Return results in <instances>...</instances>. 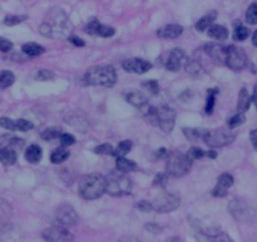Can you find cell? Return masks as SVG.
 I'll return each mask as SVG.
<instances>
[{
	"mask_svg": "<svg viewBox=\"0 0 257 242\" xmlns=\"http://www.w3.org/2000/svg\"><path fill=\"white\" fill-rule=\"evenodd\" d=\"M249 136H251V141H252V145H253L254 150H257V129L256 130H252L251 134H249Z\"/></svg>",
	"mask_w": 257,
	"mask_h": 242,
	"instance_id": "54",
	"label": "cell"
},
{
	"mask_svg": "<svg viewBox=\"0 0 257 242\" xmlns=\"http://www.w3.org/2000/svg\"><path fill=\"white\" fill-rule=\"evenodd\" d=\"M61 134H62V129L60 128H47L46 130L42 131L41 138L45 141H51L53 139L60 138Z\"/></svg>",
	"mask_w": 257,
	"mask_h": 242,
	"instance_id": "34",
	"label": "cell"
},
{
	"mask_svg": "<svg viewBox=\"0 0 257 242\" xmlns=\"http://www.w3.org/2000/svg\"><path fill=\"white\" fill-rule=\"evenodd\" d=\"M68 41H70L71 43H72L75 47H85V41H83L82 38H80V37H76V36H71L68 37Z\"/></svg>",
	"mask_w": 257,
	"mask_h": 242,
	"instance_id": "52",
	"label": "cell"
},
{
	"mask_svg": "<svg viewBox=\"0 0 257 242\" xmlns=\"http://www.w3.org/2000/svg\"><path fill=\"white\" fill-rule=\"evenodd\" d=\"M231 130L232 129H229V130H226V129L207 130L202 140L209 148H223V146H227L233 143L234 138H236V135Z\"/></svg>",
	"mask_w": 257,
	"mask_h": 242,
	"instance_id": "7",
	"label": "cell"
},
{
	"mask_svg": "<svg viewBox=\"0 0 257 242\" xmlns=\"http://www.w3.org/2000/svg\"><path fill=\"white\" fill-rule=\"evenodd\" d=\"M42 156H43L42 148L36 145V144L28 146V149L26 150V159L28 163H31V164H38L39 161H41Z\"/></svg>",
	"mask_w": 257,
	"mask_h": 242,
	"instance_id": "24",
	"label": "cell"
},
{
	"mask_svg": "<svg viewBox=\"0 0 257 242\" xmlns=\"http://www.w3.org/2000/svg\"><path fill=\"white\" fill-rule=\"evenodd\" d=\"M216 19H217V12L210 11L209 13L205 14L204 17H202V18L197 22V24H195V29H197L198 32L207 31V29L209 28L213 23H214V21H216Z\"/></svg>",
	"mask_w": 257,
	"mask_h": 242,
	"instance_id": "22",
	"label": "cell"
},
{
	"mask_svg": "<svg viewBox=\"0 0 257 242\" xmlns=\"http://www.w3.org/2000/svg\"><path fill=\"white\" fill-rule=\"evenodd\" d=\"M244 121H246V116H244L243 112H237L236 115H233V116L229 117L228 121H227V124H228L229 129H234V128H237V126L244 124Z\"/></svg>",
	"mask_w": 257,
	"mask_h": 242,
	"instance_id": "36",
	"label": "cell"
},
{
	"mask_svg": "<svg viewBox=\"0 0 257 242\" xmlns=\"http://www.w3.org/2000/svg\"><path fill=\"white\" fill-rule=\"evenodd\" d=\"M12 217L11 204L4 199H0V224L6 223Z\"/></svg>",
	"mask_w": 257,
	"mask_h": 242,
	"instance_id": "31",
	"label": "cell"
},
{
	"mask_svg": "<svg viewBox=\"0 0 257 242\" xmlns=\"http://www.w3.org/2000/svg\"><path fill=\"white\" fill-rule=\"evenodd\" d=\"M42 237L51 242H67L73 241V234L65 226H53L42 232Z\"/></svg>",
	"mask_w": 257,
	"mask_h": 242,
	"instance_id": "13",
	"label": "cell"
},
{
	"mask_svg": "<svg viewBox=\"0 0 257 242\" xmlns=\"http://www.w3.org/2000/svg\"><path fill=\"white\" fill-rule=\"evenodd\" d=\"M205 129H198V128H183V134L185 138L189 141H197L199 139H203L205 134Z\"/></svg>",
	"mask_w": 257,
	"mask_h": 242,
	"instance_id": "28",
	"label": "cell"
},
{
	"mask_svg": "<svg viewBox=\"0 0 257 242\" xmlns=\"http://www.w3.org/2000/svg\"><path fill=\"white\" fill-rule=\"evenodd\" d=\"M12 50H13V43H12L11 41H8V39L0 37V52L8 53L11 52Z\"/></svg>",
	"mask_w": 257,
	"mask_h": 242,
	"instance_id": "49",
	"label": "cell"
},
{
	"mask_svg": "<svg viewBox=\"0 0 257 242\" xmlns=\"http://www.w3.org/2000/svg\"><path fill=\"white\" fill-rule=\"evenodd\" d=\"M131 148H133V141L131 140H122L120 141L119 145L115 148V156H125L126 154L130 153Z\"/></svg>",
	"mask_w": 257,
	"mask_h": 242,
	"instance_id": "33",
	"label": "cell"
},
{
	"mask_svg": "<svg viewBox=\"0 0 257 242\" xmlns=\"http://www.w3.org/2000/svg\"><path fill=\"white\" fill-rule=\"evenodd\" d=\"M116 169L121 173H130L135 172L138 169V165H136L135 161L130 160V159H126L125 156H117L116 159Z\"/></svg>",
	"mask_w": 257,
	"mask_h": 242,
	"instance_id": "21",
	"label": "cell"
},
{
	"mask_svg": "<svg viewBox=\"0 0 257 242\" xmlns=\"http://www.w3.org/2000/svg\"><path fill=\"white\" fill-rule=\"evenodd\" d=\"M158 109V116H159V128L164 131V133H170L175 125V116L177 112L171 107L165 106H159Z\"/></svg>",
	"mask_w": 257,
	"mask_h": 242,
	"instance_id": "12",
	"label": "cell"
},
{
	"mask_svg": "<svg viewBox=\"0 0 257 242\" xmlns=\"http://www.w3.org/2000/svg\"><path fill=\"white\" fill-rule=\"evenodd\" d=\"M251 100H252V102H253L254 106H256V109H257V84L253 86V94H252Z\"/></svg>",
	"mask_w": 257,
	"mask_h": 242,
	"instance_id": "55",
	"label": "cell"
},
{
	"mask_svg": "<svg viewBox=\"0 0 257 242\" xmlns=\"http://www.w3.org/2000/svg\"><path fill=\"white\" fill-rule=\"evenodd\" d=\"M0 126L4 129H7V130H11V131L17 130L16 121L12 119H9V117H2V119H0Z\"/></svg>",
	"mask_w": 257,
	"mask_h": 242,
	"instance_id": "48",
	"label": "cell"
},
{
	"mask_svg": "<svg viewBox=\"0 0 257 242\" xmlns=\"http://www.w3.org/2000/svg\"><path fill=\"white\" fill-rule=\"evenodd\" d=\"M131 184L130 178L125 175V173L112 172L106 177V192L112 197H122L131 193Z\"/></svg>",
	"mask_w": 257,
	"mask_h": 242,
	"instance_id": "5",
	"label": "cell"
},
{
	"mask_svg": "<svg viewBox=\"0 0 257 242\" xmlns=\"http://www.w3.org/2000/svg\"><path fill=\"white\" fill-rule=\"evenodd\" d=\"M125 101L129 102L130 105H133L136 109L141 110L143 112H145L149 109V102L146 99L145 95L140 91H129L125 95Z\"/></svg>",
	"mask_w": 257,
	"mask_h": 242,
	"instance_id": "16",
	"label": "cell"
},
{
	"mask_svg": "<svg viewBox=\"0 0 257 242\" xmlns=\"http://www.w3.org/2000/svg\"><path fill=\"white\" fill-rule=\"evenodd\" d=\"M106 192V178L99 173L86 174L78 180V193L86 200H94Z\"/></svg>",
	"mask_w": 257,
	"mask_h": 242,
	"instance_id": "2",
	"label": "cell"
},
{
	"mask_svg": "<svg viewBox=\"0 0 257 242\" xmlns=\"http://www.w3.org/2000/svg\"><path fill=\"white\" fill-rule=\"evenodd\" d=\"M252 45L257 47V31H254V33L252 34Z\"/></svg>",
	"mask_w": 257,
	"mask_h": 242,
	"instance_id": "57",
	"label": "cell"
},
{
	"mask_svg": "<svg viewBox=\"0 0 257 242\" xmlns=\"http://www.w3.org/2000/svg\"><path fill=\"white\" fill-rule=\"evenodd\" d=\"M122 67L127 72L143 75V73H146L148 71H150L153 68V65L149 61L143 60V58H129V60L124 61Z\"/></svg>",
	"mask_w": 257,
	"mask_h": 242,
	"instance_id": "14",
	"label": "cell"
},
{
	"mask_svg": "<svg viewBox=\"0 0 257 242\" xmlns=\"http://www.w3.org/2000/svg\"><path fill=\"white\" fill-rule=\"evenodd\" d=\"M55 72L51 70H39L36 75L37 81H51L55 78Z\"/></svg>",
	"mask_w": 257,
	"mask_h": 242,
	"instance_id": "44",
	"label": "cell"
},
{
	"mask_svg": "<svg viewBox=\"0 0 257 242\" xmlns=\"http://www.w3.org/2000/svg\"><path fill=\"white\" fill-rule=\"evenodd\" d=\"M71 31V23L67 14L61 8H52L45 17V21L39 27L42 36L53 39H61L68 37Z\"/></svg>",
	"mask_w": 257,
	"mask_h": 242,
	"instance_id": "1",
	"label": "cell"
},
{
	"mask_svg": "<svg viewBox=\"0 0 257 242\" xmlns=\"http://www.w3.org/2000/svg\"><path fill=\"white\" fill-rule=\"evenodd\" d=\"M95 153L100 154V155H115V148L111 144H101V145L95 148Z\"/></svg>",
	"mask_w": 257,
	"mask_h": 242,
	"instance_id": "38",
	"label": "cell"
},
{
	"mask_svg": "<svg viewBox=\"0 0 257 242\" xmlns=\"http://www.w3.org/2000/svg\"><path fill=\"white\" fill-rule=\"evenodd\" d=\"M60 141H61V145L62 146H70V145H73V144L76 143V138L72 135V134L62 133L60 136Z\"/></svg>",
	"mask_w": 257,
	"mask_h": 242,
	"instance_id": "46",
	"label": "cell"
},
{
	"mask_svg": "<svg viewBox=\"0 0 257 242\" xmlns=\"http://www.w3.org/2000/svg\"><path fill=\"white\" fill-rule=\"evenodd\" d=\"M188 155H189V158L193 159V160H198V159H202L203 156L205 155V153L203 149L198 148V146H193V148H190L189 151H188Z\"/></svg>",
	"mask_w": 257,
	"mask_h": 242,
	"instance_id": "47",
	"label": "cell"
},
{
	"mask_svg": "<svg viewBox=\"0 0 257 242\" xmlns=\"http://www.w3.org/2000/svg\"><path fill=\"white\" fill-rule=\"evenodd\" d=\"M16 128H17V130L26 133V131L32 130V129L34 128V125H33V123H31V121H29V120L18 119V120H16Z\"/></svg>",
	"mask_w": 257,
	"mask_h": 242,
	"instance_id": "39",
	"label": "cell"
},
{
	"mask_svg": "<svg viewBox=\"0 0 257 242\" xmlns=\"http://www.w3.org/2000/svg\"><path fill=\"white\" fill-rule=\"evenodd\" d=\"M115 34V28L114 27L104 26V24H100L99 31H97V36L102 37V38H110Z\"/></svg>",
	"mask_w": 257,
	"mask_h": 242,
	"instance_id": "42",
	"label": "cell"
},
{
	"mask_svg": "<svg viewBox=\"0 0 257 242\" xmlns=\"http://www.w3.org/2000/svg\"><path fill=\"white\" fill-rule=\"evenodd\" d=\"M188 96H192V95H190V92H189V91H185L184 94H182V95H180L179 97H180V99H184V101H185V100H188V99H187Z\"/></svg>",
	"mask_w": 257,
	"mask_h": 242,
	"instance_id": "58",
	"label": "cell"
},
{
	"mask_svg": "<svg viewBox=\"0 0 257 242\" xmlns=\"http://www.w3.org/2000/svg\"><path fill=\"white\" fill-rule=\"evenodd\" d=\"M17 150L13 148H0V163L4 165H13L17 161Z\"/></svg>",
	"mask_w": 257,
	"mask_h": 242,
	"instance_id": "23",
	"label": "cell"
},
{
	"mask_svg": "<svg viewBox=\"0 0 257 242\" xmlns=\"http://www.w3.org/2000/svg\"><path fill=\"white\" fill-rule=\"evenodd\" d=\"M188 62V57L185 53L179 48H173L171 51L166 52L165 55L161 57V63L164 67L170 72H177L182 67H185Z\"/></svg>",
	"mask_w": 257,
	"mask_h": 242,
	"instance_id": "9",
	"label": "cell"
},
{
	"mask_svg": "<svg viewBox=\"0 0 257 242\" xmlns=\"http://www.w3.org/2000/svg\"><path fill=\"white\" fill-rule=\"evenodd\" d=\"M55 219L57 221V223L60 226L65 227H71L76 226L80 221V217H78L77 212L75 211L72 206L70 204H61L55 212Z\"/></svg>",
	"mask_w": 257,
	"mask_h": 242,
	"instance_id": "11",
	"label": "cell"
},
{
	"mask_svg": "<svg viewBox=\"0 0 257 242\" xmlns=\"http://www.w3.org/2000/svg\"><path fill=\"white\" fill-rule=\"evenodd\" d=\"M218 89H209L207 92V101H205V114L212 115L213 110H214V105H216V97L218 95Z\"/></svg>",
	"mask_w": 257,
	"mask_h": 242,
	"instance_id": "27",
	"label": "cell"
},
{
	"mask_svg": "<svg viewBox=\"0 0 257 242\" xmlns=\"http://www.w3.org/2000/svg\"><path fill=\"white\" fill-rule=\"evenodd\" d=\"M179 206L180 198L175 194H170V193H163L154 198V200L151 202V207L158 213H169V212L175 211Z\"/></svg>",
	"mask_w": 257,
	"mask_h": 242,
	"instance_id": "8",
	"label": "cell"
},
{
	"mask_svg": "<svg viewBox=\"0 0 257 242\" xmlns=\"http://www.w3.org/2000/svg\"><path fill=\"white\" fill-rule=\"evenodd\" d=\"M27 18H28L27 16H8L4 19V24L8 27H13L17 26V24H21L22 22L27 21Z\"/></svg>",
	"mask_w": 257,
	"mask_h": 242,
	"instance_id": "41",
	"label": "cell"
},
{
	"mask_svg": "<svg viewBox=\"0 0 257 242\" xmlns=\"http://www.w3.org/2000/svg\"><path fill=\"white\" fill-rule=\"evenodd\" d=\"M251 96L244 87H242L238 94V102H237V112H246L251 106Z\"/></svg>",
	"mask_w": 257,
	"mask_h": 242,
	"instance_id": "25",
	"label": "cell"
},
{
	"mask_svg": "<svg viewBox=\"0 0 257 242\" xmlns=\"http://www.w3.org/2000/svg\"><path fill=\"white\" fill-rule=\"evenodd\" d=\"M233 177L228 173H223L222 175H219L218 182H217L216 187L213 188L212 195L217 198H223L228 194V189L233 185Z\"/></svg>",
	"mask_w": 257,
	"mask_h": 242,
	"instance_id": "15",
	"label": "cell"
},
{
	"mask_svg": "<svg viewBox=\"0 0 257 242\" xmlns=\"http://www.w3.org/2000/svg\"><path fill=\"white\" fill-rule=\"evenodd\" d=\"M193 159L188 154L171 153L166 160V174L173 178H182L190 172Z\"/></svg>",
	"mask_w": 257,
	"mask_h": 242,
	"instance_id": "4",
	"label": "cell"
},
{
	"mask_svg": "<svg viewBox=\"0 0 257 242\" xmlns=\"http://www.w3.org/2000/svg\"><path fill=\"white\" fill-rule=\"evenodd\" d=\"M165 156H168V151H166L165 148L158 149V150H155V153H154V158L155 159H161L165 158Z\"/></svg>",
	"mask_w": 257,
	"mask_h": 242,
	"instance_id": "53",
	"label": "cell"
},
{
	"mask_svg": "<svg viewBox=\"0 0 257 242\" xmlns=\"http://www.w3.org/2000/svg\"><path fill=\"white\" fill-rule=\"evenodd\" d=\"M135 208L140 212H150L153 209L151 203H149L148 200H139L135 203Z\"/></svg>",
	"mask_w": 257,
	"mask_h": 242,
	"instance_id": "50",
	"label": "cell"
},
{
	"mask_svg": "<svg viewBox=\"0 0 257 242\" xmlns=\"http://www.w3.org/2000/svg\"><path fill=\"white\" fill-rule=\"evenodd\" d=\"M185 70L188 73H190L192 76H200L204 72V68L202 67V65L199 63V61L197 60H188L187 65H185Z\"/></svg>",
	"mask_w": 257,
	"mask_h": 242,
	"instance_id": "32",
	"label": "cell"
},
{
	"mask_svg": "<svg viewBox=\"0 0 257 242\" xmlns=\"http://www.w3.org/2000/svg\"><path fill=\"white\" fill-rule=\"evenodd\" d=\"M246 53L236 46H227L224 65L233 71H239L246 66Z\"/></svg>",
	"mask_w": 257,
	"mask_h": 242,
	"instance_id": "10",
	"label": "cell"
},
{
	"mask_svg": "<svg viewBox=\"0 0 257 242\" xmlns=\"http://www.w3.org/2000/svg\"><path fill=\"white\" fill-rule=\"evenodd\" d=\"M256 68H257V67H256Z\"/></svg>",
	"mask_w": 257,
	"mask_h": 242,
	"instance_id": "59",
	"label": "cell"
},
{
	"mask_svg": "<svg viewBox=\"0 0 257 242\" xmlns=\"http://www.w3.org/2000/svg\"><path fill=\"white\" fill-rule=\"evenodd\" d=\"M207 155H208V158H210V159H216L217 158V151L216 150H209L207 153Z\"/></svg>",
	"mask_w": 257,
	"mask_h": 242,
	"instance_id": "56",
	"label": "cell"
},
{
	"mask_svg": "<svg viewBox=\"0 0 257 242\" xmlns=\"http://www.w3.org/2000/svg\"><path fill=\"white\" fill-rule=\"evenodd\" d=\"M16 81V76L11 71H0V89H8Z\"/></svg>",
	"mask_w": 257,
	"mask_h": 242,
	"instance_id": "30",
	"label": "cell"
},
{
	"mask_svg": "<svg viewBox=\"0 0 257 242\" xmlns=\"http://www.w3.org/2000/svg\"><path fill=\"white\" fill-rule=\"evenodd\" d=\"M168 180H169V175L165 174V173H159V174L155 175L153 180V185L154 187H159V188H165L168 185Z\"/></svg>",
	"mask_w": 257,
	"mask_h": 242,
	"instance_id": "40",
	"label": "cell"
},
{
	"mask_svg": "<svg viewBox=\"0 0 257 242\" xmlns=\"http://www.w3.org/2000/svg\"><path fill=\"white\" fill-rule=\"evenodd\" d=\"M70 158V151L66 150L65 148H58L51 154V161L53 164H62L63 161H66Z\"/></svg>",
	"mask_w": 257,
	"mask_h": 242,
	"instance_id": "29",
	"label": "cell"
},
{
	"mask_svg": "<svg viewBox=\"0 0 257 242\" xmlns=\"http://www.w3.org/2000/svg\"><path fill=\"white\" fill-rule=\"evenodd\" d=\"M183 32H184V28L179 24H166V26L158 29L156 36L163 39H174L182 36Z\"/></svg>",
	"mask_w": 257,
	"mask_h": 242,
	"instance_id": "18",
	"label": "cell"
},
{
	"mask_svg": "<svg viewBox=\"0 0 257 242\" xmlns=\"http://www.w3.org/2000/svg\"><path fill=\"white\" fill-rule=\"evenodd\" d=\"M65 121L67 124H70L71 126L77 129V130H80L81 133H86L87 129H89V123L80 114H77V112H70V114L66 115Z\"/></svg>",
	"mask_w": 257,
	"mask_h": 242,
	"instance_id": "19",
	"label": "cell"
},
{
	"mask_svg": "<svg viewBox=\"0 0 257 242\" xmlns=\"http://www.w3.org/2000/svg\"><path fill=\"white\" fill-rule=\"evenodd\" d=\"M100 22L97 21V19H91V21L87 23V26L83 28V31H85V33L87 34H91V36H94V34H97V31H99V27H100Z\"/></svg>",
	"mask_w": 257,
	"mask_h": 242,
	"instance_id": "43",
	"label": "cell"
},
{
	"mask_svg": "<svg viewBox=\"0 0 257 242\" xmlns=\"http://www.w3.org/2000/svg\"><path fill=\"white\" fill-rule=\"evenodd\" d=\"M228 211L234 218L238 222H243V223H249L256 219L257 213L254 207L249 203L248 200L244 198H233L229 200L228 203Z\"/></svg>",
	"mask_w": 257,
	"mask_h": 242,
	"instance_id": "6",
	"label": "cell"
},
{
	"mask_svg": "<svg viewBox=\"0 0 257 242\" xmlns=\"http://www.w3.org/2000/svg\"><path fill=\"white\" fill-rule=\"evenodd\" d=\"M83 82L90 86L112 87L116 84V71L112 66H95L86 72Z\"/></svg>",
	"mask_w": 257,
	"mask_h": 242,
	"instance_id": "3",
	"label": "cell"
},
{
	"mask_svg": "<svg viewBox=\"0 0 257 242\" xmlns=\"http://www.w3.org/2000/svg\"><path fill=\"white\" fill-rule=\"evenodd\" d=\"M205 53L212 58L213 61L218 65H224V60H226V50L227 46H219L214 45V43H209L205 46Z\"/></svg>",
	"mask_w": 257,
	"mask_h": 242,
	"instance_id": "17",
	"label": "cell"
},
{
	"mask_svg": "<svg viewBox=\"0 0 257 242\" xmlns=\"http://www.w3.org/2000/svg\"><path fill=\"white\" fill-rule=\"evenodd\" d=\"M143 87H145L150 94L158 95L159 94V84L156 80H148L143 82Z\"/></svg>",
	"mask_w": 257,
	"mask_h": 242,
	"instance_id": "45",
	"label": "cell"
},
{
	"mask_svg": "<svg viewBox=\"0 0 257 242\" xmlns=\"http://www.w3.org/2000/svg\"><path fill=\"white\" fill-rule=\"evenodd\" d=\"M207 34L210 38L217 39V41H224V39L228 38L229 36L228 29L224 26H219V24H212V26L208 28Z\"/></svg>",
	"mask_w": 257,
	"mask_h": 242,
	"instance_id": "20",
	"label": "cell"
},
{
	"mask_svg": "<svg viewBox=\"0 0 257 242\" xmlns=\"http://www.w3.org/2000/svg\"><path fill=\"white\" fill-rule=\"evenodd\" d=\"M145 229L148 232H150V233L158 234L163 231V227L159 226L158 223H148V224H145Z\"/></svg>",
	"mask_w": 257,
	"mask_h": 242,
	"instance_id": "51",
	"label": "cell"
},
{
	"mask_svg": "<svg viewBox=\"0 0 257 242\" xmlns=\"http://www.w3.org/2000/svg\"><path fill=\"white\" fill-rule=\"evenodd\" d=\"M248 36H249L248 28H246V27L242 26V24L236 26V28H234V32H233V39H236V41H238V42H242V41L248 38Z\"/></svg>",
	"mask_w": 257,
	"mask_h": 242,
	"instance_id": "35",
	"label": "cell"
},
{
	"mask_svg": "<svg viewBox=\"0 0 257 242\" xmlns=\"http://www.w3.org/2000/svg\"><path fill=\"white\" fill-rule=\"evenodd\" d=\"M246 22L248 24H251V26H256L257 24V3H252L247 8Z\"/></svg>",
	"mask_w": 257,
	"mask_h": 242,
	"instance_id": "37",
	"label": "cell"
},
{
	"mask_svg": "<svg viewBox=\"0 0 257 242\" xmlns=\"http://www.w3.org/2000/svg\"><path fill=\"white\" fill-rule=\"evenodd\" d=\"M22 51H23V53H26L27 56H29V57H38V56L43 55V53L46 52L45 47L38 45V43H26V45H23V47H22Z\"/></svg>",
	"mask_w": 257,
	"mask_h": 242,
	"instance_id": "26",
	"label": "cell"
}]
</instances>
